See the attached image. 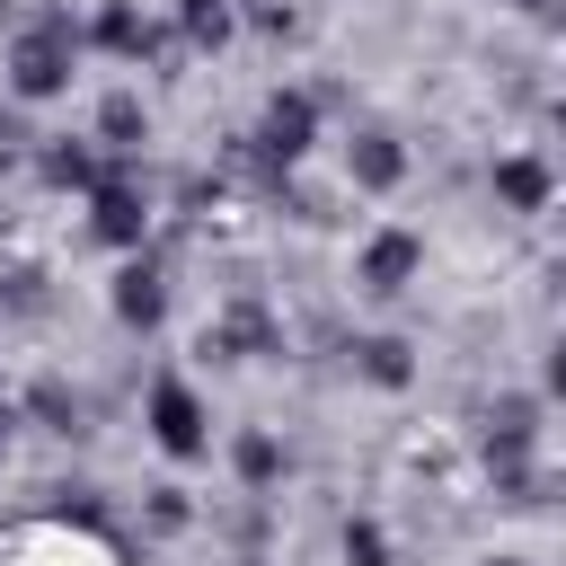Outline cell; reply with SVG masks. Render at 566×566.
I'll use <instances>...</instances> for the list:
<instances>
[{"label":"cell","instance_id":"14","mask_svg":"<svg viewBox=\"0 0 566 566\" xmlns=\"http://www.w3.org/2000/svg\"><path fill=\"white\" fill-rule=\"evenodd\" d=\"M495 566H513V557H495Z\"/></svg>","mask_w":566,"mask_h":566},{"label":"cell","instance_id":"7","mask_svg":"<svg viewBox=\"0 0 566 566\" xmlns=\"http://www.w3.org/2000/svg\"><path fill=\"white\" fill-rule=\"evenodd\" d=\"M97 230H106V239H142V203H133L124 186H106V195H97Z\"/></svg>","mask_w":566,"mask_h":566},{"label":"cell","instance_id":"2","mask_svg":"<svg viewBox=\"0 0 566 566\" xmlns=\"http://www.w3.org/2000/svg\"><path fill=\"white\" fill-rule=\"evenodd\" d=\"M9 80H18V97H53V88L71 80V27L53 18V27L18 35V53H9Z\"/></svg>","mask_w":566,"mask_h":566},{"label":"cell","instance_id":"3","mask_svg":"<svg viewBox=\"0 0 566 566\" xmlns=\"http://www.w3.org/2000/svg\"><path fill=\"white\" fill-rule=\"evenodd\" d=\"M150 416H159V442H168V451H203V416H195V398H186L177 380H159Z\"/></svg>","mask_w":566,"mask_h":566},{"label":"cell","instance_id":"12","mask_svg":"<svg viewBox=\"0 0 566 566\" xmlns=\"http://www.w3.org/2000/svg\"><path fill=\"white\" fill-rule=\"evenodd\" d=\"M363 354H371V371H380V380H407V354H398V345H363Z\"/></svg>","mask_w":566,"mask_h":566},{"label":"cell","instance_id":"5","mask_svg":"<svg viewBox=\"0 0 566 566\" xmlns=\"http://www.w3.org/2000/svg\"><path fill=\"white\" fill-rule=\"evenodd\" d=\"M265 150H274V159L310 150V97H283V106H265Z\"/></svg>","mask_w":566,"mask_h":566},{"label":"cell","instance_id":"1","mask_svg":"<svg viewBox=\"0 0 566 566\" xmlns=\"http://www.w3.org/2000/svg\"><path fill=\"white\" fill-rule=\"evenodd\" d=\"M0 566H115V548H106V539H88V531L35 522V531H18V539L0 548Z\"/></svg>","mask_w":566,"mask_h":566},{"label":"cell","instance_id":"9","mask_svg":"<svg viewBox=\"0 0 566 566\" xmlns=\"http://www.w3.org/2000/svg\"><path fill=\"white\" fill-rule=\"evenodd\" d=\"M354 168H363V177H371V186H389V177H398V150H389V142H380V133H371V142H363V150H354Z\"/></svg>","mask_w":566,"mask_h":566},{"label":"cell","instance_id":"4","mask_svg":"<svg viewBox=\"0 0 566 566\" xmlns=\"http://www.w3.org/2000/svg\"><path fill=\"white\" fill-rule=\"evenodd\" d=\"M407 274H416V239H398V230H389V239H371V256H363V283H371V292H398Z\"/></svg>","mask_w":566,"mask_h":566},{"label":"cell","instance_id":"10","mask_svg":"<svg viewBox=\"0 0 566 566\" xmlns=\"http://www.w3.org/2000/svg\"><path fill=\"white\" fill-rule=\"evenodd\" d=\"M186 27H195L203 44H221V27H230V9H221V0H186Z\"/></svg>","mask_w":566,"mask_h":566},{"label":"cell","instance_id":"11","mask_svg":"<svg viewBox=\"0 0 566 566\" xmlns=\"http://www.w3.org/2000/svg\"><path fill=\"white\" fill-rule=\"evenodd\" d=\"M345 557H354V566H380V531H371V522H363V531H345Z\"/></svg>","mask_w":566,"mask_h":566},{"label":"cell","instance_id":"13","mask_svg":"<svg viewBox=\"0 0 566 566\" xmlns=\"http://www.w3.org/2000/svg\"><path fill=\"white\" fill-rule=\"evenodd\" d=\"M0 442H9V407H0Z\"/></svg>","mask_w":566,"mask_h":566},{"label":"cell","instance_id":"8","mask_svg":"<svg viewBox=\"0 0 566 566\" xmlns=\"http://www.w3.org/2000/svg\"><path fill=\"white\" fill-rule=\"evenodd\" d=\"M115 310H124V318H159V283H150V265H133V274H124Z\"/></svg>","mask_w":566,"mask_h":566},{"label":"cell","instance_id":"6","mask_svg":"<svg viewBox=\"0 0 566 566\" xmlns=\"http://www.w3.org/2000/svg\"><path fill=\"white\" fill-rule=\"evenodd\" d=\"M495 186H504V203H522V212H539V195H548V177H539L531 159H504V168H495Z\"/></svg>","mask_w":566,"mask_h":566}]
</instances>
